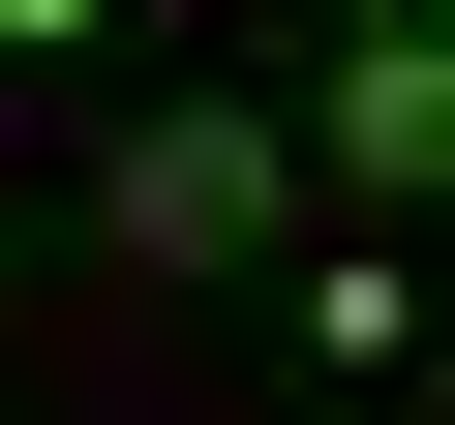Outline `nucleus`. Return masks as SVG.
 <instances>
[{
	"label": "nucleus",
	"mask_w": 455,
	"mask_h": 425,
	"mask_svg": "<svg viewBox=\"0 0 455 425\" xmlns=\"http://www.w3.org/2000/svg\"><path fill=\"white\" fill-rule=\"evenodd\" d=\"M334 31H425V0H334Z\"/></svg>",
	"instance_id": "5"
},
{
	"label": "nucleus",
	"mask_w": 455,
	"mask_h": 425,
	"mask_svg": "<svg viewBox=\"0 0 455 425\" xmlns=\"http://www.w3.org/2000/svg\"><path fill=\"white\" fill-rule=\"evenodd\" d=\"M0 31H31V61H61V31H92V0H0Z\"/></svg>",
	"instance_id": "4"
},
{
	"label": "nucleus",
	"mask_w": 455,
	"mask_h": 425,
	"mask_svg": "<svg viewBox=\"0 0 455 425\" xmlns=\"http://www.w3.org/2000/svg\"><path fill=\"white\" fill-rule=\"evenodd\" d=\"M304 152H334V182H364V212H395V182H425V152H455V61H425V31H364V61H334V92H304Z\"/></svg>",
	"instance_id": "2"
},
{
	"label": "nucleus",
	"mask_w": 455,
	"mask_h": 425,
	"mask_svg": "<svg viewBox=\"0 0 455 425\" xmlns=\"http://www.w3.org/2000/svg\"><path fill=\"white\" fill-rule=\"evenodd\" d=\"M274 182H304L274 122H122V244H152V274H243V244H274Z\"/></svg>",
	"instance_id": "1"
},
{
	"label": "nucleus",
	"mask_w": 455,
	"mask_h": 425,
	"mask_svg": "<svg viewBox=\"0 0 455 425\" xmlns=\"http://www.w3.org/2000/svg\"><path fill=\"white\" fill-rule=\"evenodd\" d=\"M304 365H364V395H395V365H425V274H395V244H334V274H304Z\"/></svg>",
	"instance_id": "3"
}]
</instances>
